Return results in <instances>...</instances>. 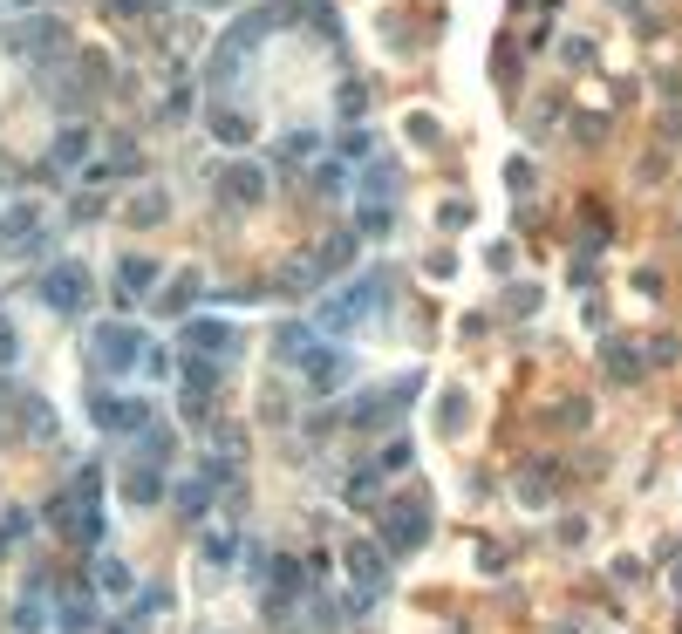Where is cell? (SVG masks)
Wrapping results in <instances>:
<instances>
[{
  "instance_id": "cell-1",
  "label": "cell",
  "mask_w": 682,
  "mask_h": 634,
  "mask_svg": "<svg viewBox=\"0 0 682 634\" xmlns=\"http://www.w3.org/2000/svg\"><path fill=\"white\" fill-rule=\"evenodd\" d=\"M382 300H389V273H362V280H348L341 294L314 300V328H328V335H348L355 321H369Z\"/></svg>"
},
{
  "instance_id": "cell-2",
  "label": "cell",
  "mask_w": 682,
  "mask_h": 634,
  "mask_svg": "<svg viewBox=\"0 0 682 634\" xmlns=\"http://www.w3.org/2000/svg\"><path fill=\"white\" fill-rule=\"evenodd\" d=\"M89 348H96V369H137L151 341L137 335V328H123V321H103V328H96V341H89Z\"/></svg>"
},
{
  "instance_id": "cell-3",
  "label": "cell",
  "mask_w": 682,
  "mask_h": 634,
  "mask_svg": "<svg viewBox=\"0 0 682 634\" xmlns=\"http://www.w3.org/2000/svg\"><path fill=\"white\" fill-rule=\"evenodd\" d=\"M41 300H48L55 314H76L82 300H89V273H82V266H48V280H41Z\"/></svg>"
},
{
  "instance_id": "cell-4",
  "label": "cell",
  "mask_w": 682,
  "mask_h": 634,
  "mask_svg": "<svg viewBox=\"0 0 682 634\" xmlns=\"http://www.w3.org/2000/svg\"><path fill=\"white\" fill-rule=\"evenodd\" d=\"M423 532H430V512H423V505H389V519H382L389 553H410V546H423Z\"/></svg>"
},
{
  "instance_id": "cell-5",
  "label": "cell",
  "mask_w": 682,
  "mask_h": 634,
  "mask_svg": "<svg viewBox=\"0 0 682 634\" xmlns=\"http://www.w3.org/2000/svg\"><path fill=\"white\" fill-rule=\"evenodd\" d=\"M89 416L103 423V430H144L151 423V403H130V396H96Z\"/></svg>"
},
{
  "instance_id": "cell-6",
  "label": "cell",
  "mask_w": 682,
  "mask_h": 634,
  "mask_svg": "<svg viewBox=\"0 0 682 634\" xmlns=\"http://www.w3.org/2000/svg\"><path fill=\"white\" fill-rule=\"evenodd\" d=\"M185 348H191V355L226 362V355H232V328H226V321H191V328H185Z\"/></svg>"
},
{
  "instance_id": "cell-7",
  "label": "cell",
  "mask_w": 682,
  "mask_h": 634,
  "mask_svg": "<svg viewBox=\"0 0 682 634\" xmlns=\"http://www.w3.org/2000/svg\"><path fill=\"white\" fill-rule=\"evenodd\" d=\"M35 225H41V212H35V205H14V212L0 219V246H7V253H21V246L35 239Z\"/></svg>"
},
{
  "instance_id": "cell-8",
  "label": "cell",
  "mask_w": 682,
  "mask_h": 634,
  "mask_svg": "<svg viewBox=\"0 0 682 634\" xmlns=\"http://www.w3.org/2000/svg\"><path fill=\"white\" fill-rule=\"evenodd\" d=\"M226 198L232 205H253V198H266V178L253 171V164H232L226 171Z\"/></svg>"
},
{
  "instance_id": "cell-9",
  "label": "cell",
  "mask_w": 682,
  "mask_h": 634,
  "mask_svg": "<svg viewBox=\"0 0 682 634\" xmlns=\"http://www.w3.org/2000/svg\"><path fill=\"white\" fill-rule=\"evenodd\" d=\"M348 566H355V580H362L369 594H376L382 580H389V566H382V553H376V546H355V553H348Z\"/></svg>"
},
{
  "instance_id": "cell-10",
  "label": "cell",
  "mask_w": 682,
  "mask_h": 634,
  "mask_svg": "<svg viewBox=\"0 0 682 634\" xmlns=\"http://www.w3.org/2000/svg\"><path fill=\"white\" fill-rule=\"evenodd\" d=\"M341 375H348V362H341V355H321V348L307 355V382H314V389H335Z\"/></svg>"
},
{
  "instance_id": "cell-11",
  "label": "cell",
  "mask_w": 682,
  "mask_h": 634,
  "mask_svg": "<svg viewBox=\"0 0 682 634\" xmlns=\"http://www.w3.org/2000/svg\"><path fill=\"white\" fill-rule=\"evenodd\" d=\"M348 260H355V239H328V246L314 253V273L328 280V273H341V266H348Z\"/></svg>"
},
{
  "instance_id": "cell-12",
  "label": "cell",
  "mask_w": 682,
  "mask_h": 634,
  "mask_svg": "<svg viewBox=\"0 0 682 634\" xmlns=\"http://www.w3.org/2000/svg\"><path fill=\"white\" fill-rule=\"evenodd\" d=\"M178 505H185L191 519H198V512L212 505V478H191V485H178Z\"/></svg>"
},
{
  "instance_id": "cell-13",
  "label": "cell",
  "mask_w": 682,
  "mask_h": 634,
  "mask_svg": "<svg viewBox=\"0 0 682 634\" xmlns=\"http://www.w3.org/2000/svg\"><path fill=\"white\" fill-rule=\"evenodd\" d=\"M151 280H157V273H151V260H123V294H130V300L144 294Z\"/></svg>"
},
{
  "instance_id": "cell-14",
  "label": "cell",
  "mask_w": 682,
  "mask_h": 634,
  "mask_svg": "<svg viewBox=\"0 0 682 634\" xmlns=\"http://www.w3.org/2000/svg\"><path fill=\"white\" fill-rule=\"evenodd\" d=\"M21 48L35 55V48H62V28L55 21H41V28H21Z\"/></svg>"
},
{
  "instance_id": "cell-15",
  "label": "cell",
  "mask_w": 682,
  "mask_h": 634,
  "mask_svg": "<svg viewBox=\"0 0 682 634\" xmlns=\"http://www.w3.org/2000/svg\"><path fill=\"white\" fill-rule=\"evenodd\" d=\"M212 137H219V144H246V137H253V130H246V123H239V116H212Z\"/></svg>"
},
{
  "instance_id": "cell-16",
  "label": "cell",
  "mask_w": 682,
  "mask_h": 634,
  "mask_svg": "<svg viewBox=\"0 0 682 634\" xmlns=\"http://www.w3.org/2000/svg\"><path fill=\"white\" fill-rule=\"evenodd\" d=\"M96 580H103L110 594H130V573H123V566H116V560H103V573H96Z\"/></svg>"
},
{
  "instance_id": "cell-17",
  "label": "cell",
  "mask_w": 682,
  "mask_h": 634,
  "mask_svg": "<svg viewBox=\"0 0 682 634\" xmlns=\"http://www.w3.org/2000/svg\"><path fill=\"white\" fill-rule=\"evenodd\" d=\"M130 498H137V505H144V498H157V471H137V478H130Z\"/></svg>"
},
{
  "instance_id": "cell-18",
  "label": "cell",
  "mask_w": 682,
  "mask_h": 634,
  "mask_svg": "<svg viewBox=\"0 0 682 634\" xmlns=\"http://www.w3.org/2000/svg\"><path fill=\"white\" fill-rule=\"evenodd\" d=\"M607 369L621 375V382H628V375H642V362H635V355H621V348H614V355H607Z\"/></svg>"
}]
</instances>
